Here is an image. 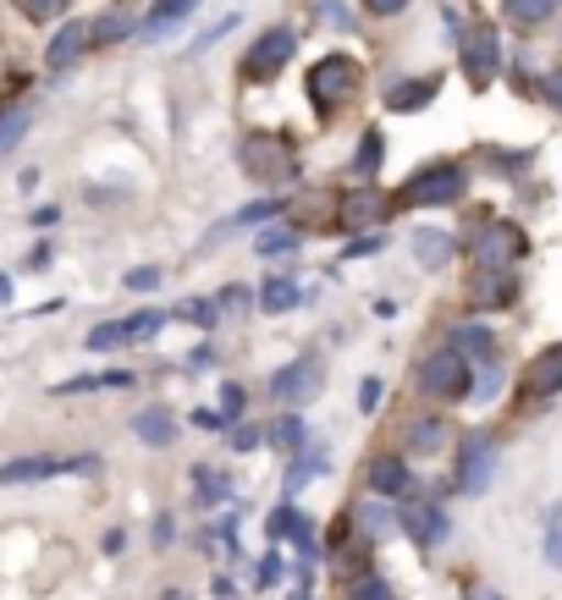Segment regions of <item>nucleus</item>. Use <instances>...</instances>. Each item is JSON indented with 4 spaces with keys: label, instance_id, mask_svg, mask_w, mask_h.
Instances as JSON below:
<instances>
[{
    "label": "nucleus",
    "instance_id": "nucleus-42",
    "mask_svg": "<svg viewBox=\"0 0 562 600\" xmlns=\"http://www.w3.org/2000/svg\"><path fill=\"white\" fill-rule=\"evenodd\" d=\"M293 523H298V507L287 501V507H276V512H271V523H265V534H271V540H287V534H293Z\"/></svg>",
    "mask_w": 562,
    "mask_h": 600
},
{
    "label": "nucleus",
    "instance_id": "nucleus-32",
    "mask_svg": "<svg viewBox=\"0 0 562 600\" xmlns=\"http://www.w3.org/2000/svg\"><path fill=\"white\" fill-rule=\"evenodd\" d=\"M298 243H304V232H298V226H265V232L254 237V254H265V259H271V254H287V248H298Z\"/></svg>",
    "mask_w": 562,
    "mask_h": 600
},
{
    "label": "nucleus",
    "instance_id": "nucleus-3",
    "mask_svg": "<svg viewBox=\"0 0 562 600\" xmlns=\"http://www.w3.org/2000/svg\"><path fill=\"white\" fill-rule=\"evenodd\" d=\"M469 380H474V364H469L458 347H441V353H430V358L419 364V391L436 397V402L469 397Z\"/></svg>",
    "mask_w": 562,
    "mask_h": 600
},
{
    "label": "nucleus",
    "instance_id": "nucleus-54",
    "mask_svg": "<svg viewBox=\"0 0 562 600\" xmlns=\"http://www.w3.org/2000/svg\"><path fill=\"white\" fill-rule=\"evenodd\" d=\"M546 562H551V567H562V529H551V534H546Z\"/></svg>",
    "mask_w": 562,
    "mask_h": 600
},
{
    "label": "nucleus",
    "instance_id": "nucleus-37",
    "mask_svg": "<svg viewBox=\"0 0 562 600\" xmlns=\"http://www.w3.org/2000/svg\"><path fill=\"white\" fill-rule=\"evenodd\" d=\"M381 149H386V144H381V133H364V138H359V155H353V171H359V177H370V171L381 166Z\"/></svg>",
    "mask_w": 562,
    "mask_h": 600
},
{
    "label": "nucleus",
    "instance_id": "nucleus-45",
    "mask_svg": "<svg viewBox=\"0 0 562 600\" xmlns=\"http://www.w3.org/2000/svg\"><path fill=\"white\" fill-rule=\"evenodd\" d=\"M254 578H260V589H276V578H282V556H260Z\"/></svg>",
    "mask_w": 562,
    "mask_h": 600
},
{
    "label": "nucleus",
    "instance_id": "nucleus-29",
    "mask_svg": "<svg viewBox=\"0 0 562 600\" xmlns=\"http://www.w3.org/2000/svg\"><path fill=\"white\" fill-rule=\"evenodd\" d=\"M282 210V199H260V204H243L238 215H227L221 226H216V237H227V232H238V226H260V221H271Z\"/></svg>",
    "mask_w": 562,
    "mask_h": 600
},
{
    "label": "nucleus",
    "instance_id": "nucleus-30",
    "mask_svg": "<svg viewBox=\"0 0 562 600\" xmlns=\"http://www.w3.org/2000/svg\"><path fill=\"white\" fill-rule=\"evenodd\" d=\"M502 380H507V369H502L496 353H491V358H480V375L469 380V397H474V402H491V397L502 391Z\"/></svg>",
    "mask_w": 562,
    "mask_h": 600
},
{
    "label": "nucleus",
    "instance_id": "nucleus-28",
    "mask_svg": "<svg viewBox=\"0 0 562 600\" xmlns=\"http://www.w3.org/2000/svg\"><path fill=\"white\" fill-rule=\"evenodd\" d=\"M194 490H199V501H205V507H221V501L232 496L227 474H221V468H210V463H199V468H194Z\"/></svg>",
    "mask_w": 562,
    "mask_h": 600
},
{
    "label": "nucleus",
    "instance_id": "nucleus-1",
    "mask_svg": "<svg viewBox=\"0 0 562 600\" xmlns=\"http://www.w3.org/2000/svg\"><path fill=\"white\" fill-rule=\"evenodd\" d=\"M359 84H364V73H359V62L353 56H320L315 67H309V78H304V89H309V100H315V111L320 116H337L342 105H353L359 100Z\"/></svg>",
    "mask_w": 562,
    "mask_h": 600
},
{
    "label": "nucleus",
    "instance_id": "nucleus-11",
    "mask_svg": "<svg viewBox=\"0 0 562 600\" xmlns=\"http://www.w3.org/2000/svg\"><path fill=\"white\" fill-rule=\"evenodd\" d=\"M496 67H502V45H496V29H491V23L469 29V40H463V78H469L474 89H485V84L496 78Z\"/></svg>",
    "mask_w": 562,
    "mask_h": 600
},
{
    "label": "nucleus",
    "instance_id": "nucleus-15",
    "mask_svg": "<svg viewBox=\"0 0 562 600\" xmlns=\"http://www.w3.org/2000/svg\"><path fill=\"white\" fill-rule=\"evenodd\" d=\"M452 232H441V226H425V232H414V259L425 265V270H447L452 265Z\"/></svg>",
    "mask_w": 562,
    "mask_h": 600
},
{
    "label": "nucleus",
    "instance_id": "nucleus-22",
    "mask_svg": "<svg viewBox=\"0 0 562 600\" xmlns=\"http://www.w3.org/2000/svg\"><path fill=\"white\" fill-rule=\"evenodd\" d=\"M293 303H298V281H293V276H271V281L260 287V309H265V314H287Z\"/></svg>",
    "mask_w": 562,
    "mask_h": 600
},
{
    "label": "nucleus",
    "instance_id": "nucleus-52",
    "mask_svg": "<svg viewBox=\"0 0 562 600\" xmlns=\"http://www.w3.org/2000/svg\"><path fill=\"white\" fill-rule=\"evenodd\" d=\"M194 424H199V430H227L232 419H227V413H216V408H199V413H194Z\"/></svg>",
    "mask_w": 562,
    "mask_h": 600
},
{
    "label": "nucleus",
    "instance_id": "nucleus-51",
    "mask_svg": "<svg viewBox=\"0 0 562 600\" xmlns=\"http://www.w3.org/2000/svg\"><path fill=\"white\" fill-rule=\"evenodd\" d=\"M364 12H375V18H397V12H408V0H364Z\"/></svg>",
    "mask_w": 562,
    "mask_h": 600
},
{
    "label": "nucleus",
    "instance_id": "nucleus-5",
    "mask_svg": "<svg viewBox=\"0 0 562 600\" xmlns=\"http://www.w3.org/2000/svg\"><path fill=\"white\" fill-rule=\"evenodd\" d=\"M518 254H524V232L507 226V221H491V226H480V232L469 237V259H474L480 270H513Z\"/></svg>",
    "mask_w": 562,
    "mask_h": 600
},
{
    "label": "nucleus",
    "instance_id": "nucleus-44",
    "mask_svg": "<svg viewBox=\"0 0 562 600\" xmlns=\"http://www.w3.org/2000/svg\"><path fill=\"white\" fill-rule=\"evenodd\" d=\"M249 303H254V292H249V287H227V292L216 298V309H221V314H243Z\"/></svg>",
    "mask_w": 562,
    "mask_h": 600
},
{
    "label": "nucleus",
    "instance_id": "nucleus-46",
    "mask_svg": "<svg viewBox=\"0 0 562 600\" xmlns=\"http://www.w3.org/2000/svg\"><path fill=\"white\" fill-rule=\"evenodd\" d=\"M320 18H326L331 29H353V18H348V7H342V0H320Z\"/></svg>",
    "mask_w": 562,
    "mask_h": 600
},
{
    "label": "nucleus",
    "instance_id": "nucleus-38",
    "mask_svg": "<svg viewBox=\"0 0 562 600\" xmlns=\"http://www.w3.org/2000/svg\"><path fill=\"white\" fill-rule=\"evenodd\" d=\"M342 600H392V584L375 578V573H364V578H353V589H348Z\"/></svg>",
    "mask_w": 562,
    "mask_h": 600
},
{
    "label": "nucleus",
    "instance_id": "nucleus-4",
    "mask_svg": "<svg viewBox=\"0 0 562 600\" xmlns=\"http://www.w3.org/2000/svg\"><path fill=\"white\" fill-rule=\"evenodd\" d=\"M238 160H243V171H249L254 182H293V177H298V155H293L287 138H265V133H254V138H243Z\"/></svg>",
    "mask_w": 562,
    "mask_h": 600
},
{
    "label": "nucleus",
    "instance_id": "nucleus-17",
    "mask_svg": "<svg viewBox=\"0 0 562 600\" xmlns=\"http://www.w3.org/2000/svg\"><path fill=\"white\" fill-rule=\"evenodd\" d=\"M436 89H441L436 73H430V78H408V84H392L386 105H392V111H425V105L436 100Z\"/></svg>",
    "mask_w": 562,
    "mask_h": 600
},
{
    "label": "nucleus",
    "instance_id": "nucleus-20",
    "mask_svg": "<svg viewBox=\"0 0 562 600\" xmlns=\"http://www.w3.org/2000/svg\"><path fill=\"white\" fill-rule=\"evenodd\" d=\"M469 298H474V309H502L513 298V276L507 270H485V276H474Z\"/></svg>",
    "mask_w": 562,
    "mask_h": 600
},
{
    "label": "nucleus",
    "instance_id": "nucleus-8",
    "mask_svg": "<svg viewBox=\"0 0 562 600\" xmlns=\"http://www.w3.org/2000/svg\"><path fill=\"white\" fill-rule=\"evenodd\" d=\"M397 523H403V534H408L414 545H425V551L447 545V534H452V518H447V507H441V501H425V496H408Z\"/></svg>",
    "mask_w": 562,
    "mask_h": 600
},
{
    "label": "nucleus",
    "instance_id": "nucleus-48",
    "mask_svg": "<svg viewBox=\"0 0 562 600\" xmlns=\"http://www.w3.org/2000/svg\"><path fill=\"white\" fill-rule=\"evenodd\" d=\"M381 243H386V232H375V237H359V243H348V248H342V259H359V254H375Z\"/></svg>",
    "mask_w": 562,
    "mask_h": 600
},
{
    "label": "nucleus",
    "instance_id": "nucleus-21",
    "mask_svg": "<svg viewBox=\"0 0 562 600\" xmlns=\"http://www.w3.org/2000/svg\"><path fill=\"white\" fill-rule=\"evenodd\" d=\"M133 435H139L144 446H172V435H177V419H172L166 408H144V413L133 419Z\"/></svg>",
    "mask_w": 562,
    "mask_h": 600
},
{
    "label": "nucleus",
    "instance_id": "nucleus-47",
    "mask_svg": "<svg viewBox=\"0 0 562 600\" xmlns=\"http://www.w3.org/2000/svg\"><path fill=\"white\" fill-rule=\"evenodd\" d=\"M540 95H546V100H551V105L562 111V67H551V73L540 78Z\"/></svg>",
    "mask_w": 562,
    "mask_h": 600
},
{
    "label": "nucleus",
    "instance_id": "nucleus-58",
    "mask_svg": "<svg viewBox=\"0 0 562 600\" xmlns=\"http://www.w3.org/2000/svg\"><path fill=\"white\" fill-rule=\"evenodd\" d=\"M298 600H309V584H304V589H298Z\"/></svg>",
    "mask_w": 562,
    "mask_h": 600
},
{
    "label": "nucleus",
    "instance_id": "nucleus-53",
    "mask_svg": "<svg viewBox=\"0 0 562 600\" xmlns=\"http://www.w3.org/2000/svg\"><path fill=\"white\" fill-rule=\"evenodd\" d=\"M172 534H177V518H172V512H161V518H155V545L166 551V545H172Z\"/></svg>",
    "mask_w": 562,
    "mask_h": 600
},
{
    "label": "nucleus",
    "instance_id": "nucleus-19",
    "mask_svg": "<svg viewBox=\"0 0 562 600\" xmlns=\"http://www.w3.org/2000/svg\"><path fill=\"white\" fill-rule=\"evenodd\" d=\"M375 215H386V199H381V193H370V188H359V193H348V199H342V226H348V232H359V226H370Z\"/></svg>",
    "mask_w": 562,
    "mask_h": 600
},
{
    "label": "nucleus",
    "instance_id": "nucleus-55",
    "mask_svg": "<svg viewBox=\"0 0 562 600\" xmlns=\"http://www.w3.org/2000/svg\"><path fill=\"white\" fill-rule=\"evenodd\" d=\"M205 364H216V347H194L188 353V369H205Z\"/></svg>",
    "mask_w": 562,
    "mask_h": 600
},
{
    "label": "nucleus",
    "instance_id": "nucleus-50",
    "mask_svg": "<svg viewBox=\"0 0 562 600\" xmlns=\"http://www.w3.org/2000/svg\"><path fill=\"white\" fill-rule=\"evenodd\" d=\"M260 441H265V430H249V424H238V430H232V446H238V452H254Z\"/></svg>",
    "mask_w": 562,
    "mask_h": 600
},
{
    "label": "nucleus",
    "instance_id": "nucleus-23",
    "mask_svg": "<svg viewBox=\"0 0 562 600\" xmlns=\"http://www.w3.org/2000/svg\"><path fill=\"white\" fill-rule=\"evenodd\" d=\"M304 435H309V430H304V413H298V408H287V413L265 430V441H271V446H282V452H298V446H304Z\"/></svg>",
    "mask_w": 562,
    "mask_h": 600
},
{
    "label": "nucleus",
    "instance_id": "nucleus-13",
    "mask_svg": "<svg viewBox=\"0 0 562 600\" xmlns=\"http://www.w3.org/2000/svg\"><path fill=\"white\" fill-rule=\"evenodd\" d=\"M557 391H562V347H546V353L524 369V397L546 402V397H557Z\"/></svg>",
    "mask_w": 562,
    "mask_h": 600
},
{
    "label": "nucleus",
    "instance_id": "nucleus-9",
    "mask_svg": "<svg viewBox=\"0 0 562 600\" xmlns=\"http://www.w3.org/2000/svg\"><path fill=\"white\" fill-rule=\"evenodd\" d=\"M100 457H12L0 463V485H40L56 474H95Z\"/></svg>",
    "mask_w": 562,
    "mask_h": 600
},
{
    "label": "nucleus",
    "instance_id": "nucleus-25",
    "mask_svg": "<svg viewBox=\"0 0 562 600\" xmlns=\"http://www.w3.org/2000/svg\"><path fill=\"white\" fill-rule=\"evenodd\" d=\"M29 127H34V111H29V105H18V111L0 116V160H7V155L29 138Z\"/></svg>",
    "mask_w": 562,
    "mask_h": 600
},
{
    "label": "nucleus",
    "instance_id": "nucleus-31",
    "mask_svg": "<svg viewBox=\"0 0 562 600\" xmlns=\"http://www.w3.org/2000/svg\"><path fill=\"white\" fill-rule=\"evenodd\" d=\"M188 12H199V0H155V7H150V34H166V29L183 23Z\"/></svg>",
    "mask_w": 562,
    "mask_h": 600
},
{
    "label": "nucleus",
    "instance_id": "nucleus-39",
    "mask_svg": "<svg viewBox=\"0 0 562 600\" xmlns=\"http://www.w3.org/2000/svg\"><path fill=\"white\" fill-rule=\"evenodd\" d=\"M287 540L298 545V556H304V562H315V556H320V540H315V523H309L304 512H298V523H293V534H287Z\"/></svg>",
    "mask_w": 562,
    "mask_h": 600
},
{
    "label": "nucleus",
    "instance_id": "nucleus-14",
    "mask_svg": "<svg viewBox=\"0 0 562 600\" xmlns=\"http://www.w3.org/2000/svg\"><path fill=\"white\" fill-rule=\"evenodd\" d=\"M84 51H89V23H62L56 40H51V51H45V67L51 73H67Z\"/></svg>",
    "mask_w": 562,
    "mask_h": 600
},
{
    "label": "nucleus",
    "instance_id": "nucleus-24",
    "mask_svg": "<svg viewBox=\"0 0 562 600\" xmlns=\"http://www.w3.org/2000/svg\"><path fill=\"white\" fill-rule=\"evenodd\" d=\"M502 12H507V23H518V29H540V23L557 12V0H502Z\"/></svg>",
    "mask_w": 562,
    "mask_h": 600
},
{
    "label": "nucleus",
    "instance_id": "nucleus-18",
    "mask_svg": "<svg viewBox=\"0 0 562 600\" xmlns=\"http://www.w3.org/2000/svg\"><path fill=\"white\" fill-rule=\"evenodd\" d=\"M452 347H458L469 364H480V358H491V353H496V336H491V325L469 320V325H452Z\"/></svg>",
    "mask_w": 562,
    "mask_h": 600
},
{
    "label": "nucleus",
    "instance_id": "nucleus-27",
    "mask_svg": "<svg viewBox=\"0 0 562 600\" xmlns=\"http://www.w3.org/2000/svg\"><path fill=\"white\" fill-rule=\"evenodd\" d=\"M315 474H326V452H320V446H309L304 457H293V463H287V496H298Z\"/></svg>",
    "mask_w": 562,
    "mask_h": 600
},
{
    "label": "nucleus",
    "instance_id": "nucleus-36",
    "mask_svg": "<svg viewBox=\"0 0 562 600\" xmlns=\"http://www.w3.org/2000/svg\"><path fill=\"white\" fill-rule=\"evenodd\" d=\"M67 7H73V0H18V12H23L29 23H56Z\"/></svg>",
    "mask_w": 562,
    "mask_h": 600
},
{
    "label": "nucleus",
    "instance_id": "nucleus-16",
    "mask_svg": "<svg viewBox=\"0 0 562 600\" xmlns=\"http://www.w3.org/2000/svg\"><path fill=\"white\" fill-rule=\"evenodd\" d=\"M128 34H139V18L128 7H111V12H100L89 23V45H122Z\"/></svg>",
    "mask_w": 562,
    "mask_h": 600
},
{
    "label": "nucleus",
    "instance_id": "nucleus-34",
    "mask_svg": "<svg viewBox=\"0 0 562 600\" xmlns=\"http://www.w3.org/2000/svg\"><path fill=\"white\" fill-rule=\"evenodd\" d=\"M166 320H172V314H161V309H139V314H128V342H155V336L166 331Z\"/></svg>",
    "mask_w": 562,
    "mask_h": 600
},
{
    "label": "nucleus",
    "instance_id": "nucleus-35",
    "mask_svg": "<svg viewBox=\"0 0 562 600\" xmlns=\"http://www.w3.org/2000/svg\"><path fill=\"white\" fill-rule=\"evenodd\" d=\"M84 342H89V353H106V347H128V320H106V325H95Z\"/></svg>",
    "mask_w": 562,
    "mask_h": 600
},
{
    "label": "nucleus",
    "instance_id": "nucleus-6",
    "mask_svg": "<svg viewBox=\"0 0 562 600\" xmlns=\"http://www.w3.org/2000/svg\"><path fill=\"white\" fill-rule=\"evenodd\" d=\"M496 457H502V452H496V435H485V430L469 435L463 452H458V479H452L458 496H485L491 479H496Z\"/></svg>",
    "mask_w": 562,
    "mask_h": 600
},
{
    "label": "nucleus",
    "instance_id": "nucleus-41",
    "mask_svg": "<svg viewBox=\"0 0 562 600\" xmlns=\"http://www.w3.org/2000/svg\"><path fill=\"white\" fill-rule=\"evenodd\" d=\"M243 408H249V391H243L238 380H227V386H221V413H227V419H243Z\"/></svg>",
    "mask_w": 562,
    "mask_h": 600
},
{
    "label": "nucleus",
    "instance_id": "nucleus-56",
    "mask_svg": "<svg viewBox=\"0 0 562 600\" xmlns=\"http://www.w3.org/2000/svg\"><path fill=\"white\" fill-rule=\"evenodd\" d=\"M122 551H128V534L111 529V534H106V556H122Z\"/></svg>",
    "mask_w": 562,
    "mask_h": 600
},
{
    "label": "nucleus",
    "instance_id": "nucleus-57",
    "mask_svg": "<svg viewBox=\"0 0 562 600\" xmlns=\"http://www.w3.org/2000/svg\"><path fill=\"white\" fill-rule=\"evenodd\" d=\"M0 303H12V276H0Z\"/></svg>",
    "mask_w": 562,
    "mask_h": 600
},
{
    "label": "nucleus",
    "instance_id": "nucleus-40",
    "mask_svg": "<svg viewBox=\"0 0 562 600\" xmlns=\"http://www.w3.org/2000/svg\"><path fill=\"white\" fill-rule=\"evenodd\" d=\"M161 281H166L161 265H139V270H128V287H133V292H155Z\"/></svg>",
    "mask_w": 562,
    "mask_h": 600
},
{
    "label": "nucleus",
    "instance_id": "nucleus-43",
    "mask_svg": "<svg viewBox=\"0 0 562 600\" xmlns=\"http://www.w3.org/2000/svg\"><path fill=\"white\" fill-rule=\"evenodd\" d=\"M238 23H243V18H238V12H227V18H221V23H216V29H210V34H199V40H194V56H199V51H210V45H216V40H227V34H232V29H238Z\"/></svg>",
    "mask_w": 562,
    "mask_h": 600
},
{
    "label": "nucleus",
    "instance_id": "nucleus-10",
    "mask_svg": "<svg viewBox=\"0 0 562 600\" xmlns=\"http://www.w3.org/2000/svg\"><path fill=\"white\" fill-rule=\"evenodd\" d=\"M320 386H326V364H320V358H298V364L276 369L271 397H276L282 408H304V402H315V397H320Z\"/></svg>",
    "mask_w": 562,
    "mask_h": 600
},
{
    "label": "nucleus",
    "instance_id": "nucleus-2",
    "mask_svg": "<svg viewBox=\"0 0 562 600\" xmlns=\"http://www.w3.org/2000/svg\"><path fill=\"white\" fill-rule=\"evenodd\" d=\"M463 188H469V177H463V166H430V171H419V177H408L403 182V193L392 199L397 210H441V204H458L463 199Z\"/></svg>",
    "mask_w": 562,
    "mask_h": 600
},
{
    "label": "nucleus",
    "instance_id": "nucleus-26",
    "mask_svg": "<svg viewBox=\"0 0 562 600\" xmlns=\"http://www.w3.org/2000/svg\"><path fill=\"white\" fill-rule=\"evenodd\" d=\"M441 441H447V419H414V424H408L403 452H436Z\"/></svg>",
    "mask_w": 562,
    "mask_h": 600
},
{
    "label": "nucleus",
    "instance_id": "nucleus-12",
    "mask_svg": "<svg viewBox=\"0 0 562 600\" xmlns=\"http://www.w3.org/2000/svg\"><path fill=\"white\" fill-rule=\"evenodd\" d=\"M364 479H370V490H375V496H403V501L414 496V479H408L403 452H381V457H370Z\"/></svg>",
    "mask_w": 562,
    "mask_h": 600
},
{
    "label": "nucleus",
    "instance_id": "nucleus-7",
    "mask_svg": "<svg viewBox=\"0 0 562 600\" xmlns=\"http://www.w3.org/2000/svg\"><path fill=\"white\" fill-rule=\"evenodd\" d=\"M298 56V34L293 29H265L260 40H254V51H249V62H243V78H254V84H271L287 62Z\"/></svg>",
    "mask_w": 562,
    "mask_h": 600
},
{
    "label": "nucleus",
    "instance_id": "nucleus-49",
    "mask_svg": "<svg viewBox=\"0 0 562 600\" xmlns=\"http://www.w3.org/2000/svg\"><path fill=\"white\" fill-rule=\"evenodd\" d=\"M359 408H364V413H375V408H381V380H375V375L359 386Z\"/></svg>",
    "mask_w": 562,
    "mask_h": 600
},
{
    "label": "nucleus",
    "instance_id": "nucleus-33",
    "mask_svg": "<svg viewBox=\"0 0 562 600\" xmlns=\"http://www.w3.org/2000/svg\"><path fill=\"white\" fill-rule=\"evenodd\" d=\"M172 320H188V325L210 331V325H221V309H216V298H188V303H177Z\"/></svg>",
    "mask_w": 562,
    "mask_h": 600
}]
</instances>
